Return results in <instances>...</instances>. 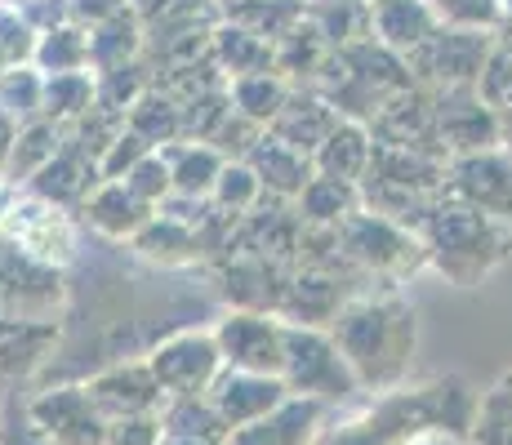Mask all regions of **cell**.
I'll return each mask as SVG.
<instances>
[{
    "label": "cell",
    "instance_id": "6da1fadb",
    "mask_svg": "<svg viewBox=\"0 0 512 445\" xmlns=\"http://www.w3.org/2000/svg\"><path fill=\"white\" fill-rule=\"evenodd\" d=\"M477 392L459 374L397 383L383 392H357L326 410L312 445H406L428 428H446L468 437Z\"/></svg>",
    "mask_w": 512,
    "mask_h": 445
},
{
    "label": "cell",
    "instance_id": "7a4b0ae2",
    "mask_svg": "<svg viewBox=\"0 0 512 445\" xmlns=\"http://www.w3.org/2000/svg\"><path fill=\"white\" fill-rule=\"evenodd\" d=\"M330 339L352 365L361 392H383L410 379V361L419 348L415 303L401 294H352L330 321Z\"/></svg>",
    "mask_w": 512,
    "mask_h": 445
},
{
    "label": "cell",
    "instance_id": "3957f363",
    "mask_svg": "<svg viewBox=\"0 0 512 445\" xmlns=\"http://www.w3.org/2000/svg\"><path fill=\"white\" fill-rule=\"evenodd\" d=\"M423 254L437 263L441 276H450L455 285H477L481 276H490L499 263L508 259V227L486 219V214L468 210V205H441L419 223Z\"/></svg>",
    "mask_w": 512,
    "mask_h": 445
},
{
    "label": "cell",
    "instance_id": "277c9868",
    "mask_svg": "<svg viewBox=\"0 0 512 445\" xmlns=\"http://www.w3.org/2000/svg\"><path fill=\"white\" fill-rule=\"evenodd\" d=\"M281 383L294 397H312L326 405H339L361 392L357 374L343 361V352L334 348L330 330H321V325H290V321H285Z\"/></svg>",
    "mask_w": 512,
    "mask_h": 445
},
{
    "label": "cell",
    "instance_id": "5b68a950",
    "mask_svg": "<svg viewBox=\"0 0 512 445\" xmlns=\"http://www.w3.org/2000/svg\"><path fill=\"white\" fill-rule=\"evenodd\" d=\"M214 343L228 370H250V374H277L285 361V321L268 312H232L214 325Z\"/></svg>",
    "mask_w": 512,
    "mask_h": 445
},
{
    "label": "cell",
    "instance_id": "8992f818",
    "mask_svg": "<svg viewBox=\"0 0 512 445\" xmlns=\"http://www.w3.org/2000/svg\"><path fill=\"white\" fill-rule=\"evenodd\" d=\"M147 370L161 383L165 397H196L214 383V374L223 370V356L214 334L201 330H179L165 343H156V352L147 356Z\"/></svg>",
    "mask_w": 512,
    "mask_h": 445
},
{
    "label": "cell",
    "instance_id": "52a82bcc",
    "mask_svg": "<svg viewBox=\"0 0 512 445\" xmlns=\"http://www.w3.org/2000/svg\"><path fill=\"white\" fill-rule=\"evenodd\" d=\"M450 187H455L459 205L486 214L495 223H512V156L499 147H481V152L455 156L450 165Z\"/></svg>",
    "mask_w": 512,
    "mask_h": 445
},
{
    "label": "cell",
    "instance_id": "ba28073f",
    "mask_svg": "<svg viewBox=\"0 0 512 445\" xmlns=\"http://www.w3.org/2000/svg\"><path fill=\"white\" fill-rule=\"evenodd\" d=\"M406 58L423 76H432L441 89H459V85H477L481 67L490 58V41L481 32H468V27H437Z\"/></svg>",
    "mask_w": 512,
    "mask_h": 445
},
{
    "label": "cell",
    "instance_id": "9c48e42d",
    "mask_svg": "<svg viewBox=\"0 0 512 445\" xmlns=\"http://www.w3.org/2000/svg\"><path fill=\"white\" fill-rule=\"evenodd\" d=\"M27 414H32V423L45 432L49 445H103V437H107V419L94 410L85 383L41 392Z\"/></svg>",
    "mask_w": 512,
    "mask_h": 445
},
{
    "label": "cell",
    "instance_id": "30bf717a",
    "mask_svg": "<svg viewBox=\"0 0 512 445\" xmlns=\"http://www.w3.org/2000/svg\"><path fill=\"white\" fill-rule=\"evenodd\" d=\"M5 232L14 245H23L27 259L54 267V263H67L76 250V236H72V223L67 214L58 210L54 201L45 196H32V201H18L5 210Z\"/></svg>",
    "mask_w": 512,
    "mask_h": 445
},
{
    "label": "cell",
    "instance_id": "8fae6325",
    "mask_svg": "<svg viewBox=\"0 0 512 445\" xmlns=\"http://www.w3.org/2000/svg\"><path fill=\"white\" fill-rule=\"evenodd\" d=\"M205 397L219 410L223 428L236 432V428H245V423L263 419L272 405H281L290 397V388H285L277 374H250V370H228V365H223V370L214 374V383L205 388Z\"/></svg>",
    "mask_w": 512,
    "mask_h": 445
},
{
    "label": "cell",
    "instance_id": "7c38bea8",
    "mask_svg": "<svg viewBox=\"0 0 512 445\" xmlns=\"http://www.w3.org/2000/svg\"><path fill=\"white\" fill-rule=\"evenodd\" d=\"M334 236H343V245H348V259L366 263V267H406L419 259V241L406 232L401 223L383 219V214H361L352 210L348 219L334 227Z\"/></svg>",
    "mask_w": 512,
    "mask_h": 445
},
{
    "label": "cell",
    "instance_id": "4fadbf2b",
    "mask_svg": "<svg viewBox=\"0 0 512 445\" xmlns=\"http://www.w3.org/2000/svg\"><path fill=\"white\" fill-rule=\"evenodd\" d=\"M85 392H90L94 410L103 414V419H130V414H156V410H161V401H165L161 383L152 379L147 361L112 365V370L94 374V379L85 383Z\"/></svg>",
    "mask_w": 512,
    "mask_h": 445
},
{
    "label": "cell",
    "instance_id": "5bb4252c",
    "mask_svg": "<svg viewBox=\"0 0 512 445\" xmlns=\"http://www.w3.org/2000/svg\"><path fill=\"white\" fill-rule=\"evenodd\" d=\"M330 405L312 401V397H285L281 405H272L263 419L245 423V428L228 432V445H312L321 419H326Z\"/></svg>",
    "mask_w": 512,
    "mask_h": 445
},
{
    "label": "cell",
    "instance_id": "9a60e30c",
    "mask_svg": "<svg viewBox=\"0 0 512 445\" xmlns=\"http://www.w3.org/2000/svg\"><path fill=\"white\" fill-rule=\"evenodd\" d=\"M366 18L379 45L392 49V54H410L441 27L428 0H370Z\"/></svg>",
    "mask_w": 512,
    "mask_h": 445
},
{
    "label": "cell",
    "instance_id": "2e32d148",
    "mask_svg": "<svg viewBox=\"0 0 512 445\" xmlns=\"http://www.w3.org/2000/svg\"><path fill=\"white\" fill-rule=\"evenodd\" d=\"M312 165H317L321 178H334V183H357V178H366V165H370V134L361 130L357 121H339L317 143Z\"/></svg>",
    "mask_w": 512,
    "mask_h": 445
},
{
    "label": "cell",
    "instance_id": "e0dca14e",
    "mask_svg": "<svg viewBox=\"0 0 512 445\" xmlns=\"http://www.w3.org/2000/svg\"><path fill=\"white\" fill-rule=\"evenodd\" d=\"M250 170L259 178V187H277V192H303V183L312 178V161L308 152L281 143L277 134L259 138L250 147Z\"/></svg>",
    "mask_w": 512,
    "mask_h": 445
},
{
    "label": "cell",
    "instance_id": "ac0fdd59",
    "mask_svg": "<svg viewBox=\"0 0 512 445\" xmlns=\"http://www.w3.org/2000/svg\"><path fill=\"white\" fill-rule=\"evenodd\" d=\"M468 441L472 445H512V370L499 374V383H490L486 392H477Z\"/></svg>",
    "mask_w": 512,
    "mask_h": 445
},
{
    "label": "cell",
    "instance_id": "d6986e66",
    "mask_svg": "<svg viewBox=\"0 0 512 445\" xmlns=\"http://www.w3.org/2000/svg\"><path fill=\"white\" fill-rule=\"evenodd\" d=\"M90 219L103 227L107 236H134L152 214H147V201H139L125 183H107L90 201Z\"/></svg>",
    "mask_w": 512,
    "mask_h": 445
},
{
    "label": "cell",
    "instance_id": "ffe728a7",
    "mask_svg": "<svg viewBox=\"0 0 512 445\" xmlns=\"http://www.w3.org/2000/svg\"><path fill=\"white\" fill-rule=\"evenodd\" d=\"M161 161H165V170H170V187L183 196L214 192V178L223 170L214 147H179V152H161Z\"/></svg>",
    "mask_w": 512,
    "mask_h": 445
},
{
    "label": "cell",
    "instance_id": "44dd1931",
    "mask_svg": "<svg viewBox=\"0 0 512 445\" xmlns=\"http://www.w3.org/2000/svg\"><path fill=\"white\" fill-rule=\"evenodd\" d=\"M232 98H236L232 107L236 116H245L254 125H268L290 94H285V85L272 72H250V76H232Z\"/></svg>",
    "mask_w": 512,
    "mask_h": 445
},
{
    "label": "cell",
    "instance_id": "7402d4cb",
    "mask_svg": "<svg viewBox=\"0 0 512 445\" xmlns=\"http://www.w3.org/2000/svg\"><path fill=\"white\" fill-rule=\"evenodd\" d=\"M299 196H303V214H308L312 223H334L339 227L352 210H357V187L334 183V178H321V174L308 178Z\"/></svg>",
    "mask_w": 512,
    "mask_h": 445
},
{
    "label": "cell",
    "instance_id": "603a6c76",
    "mask_svg": "<svg viewBox=\"0 0 512 445\" xmlns=\"http://www.w3.org/2000/svg\"><path fill=\"white\" fill-rule=\"evenodd\" d=\"M139 250L147 259H161V263H192L201 254L196 250V236L174 219H147L139 227Z\"/></svg>",
    "mask_w": 512,
    "mask_h": 445
},
{
    "label": "cell",
    "instance_id": "cb8c5ba5",
    "mask_svg": "<svg viewBox=\"0 0 512 445\" xmlns=\"http://www.w3.org/2000/svg\"><path fill=\"white\" fill-rule=\"evenodd\" d=\"M54 152H58V130L54 125H27L23 134L14 138V147H9V165H5V174L14 178H27V174H36L45 161H54Z\"/></svg>",
    "mask_w": 512,
    "mask_h": 445
},
{
    "label": "cell",
    "instance_id": "d4e9b609",
    "mask_svg": "<svg viewBox=\"0 0 512 445\" xmlns=\"http://www.w3.org/2000/svg\"><path fill=\"white\" fill-rule=\"evenodd\" d=\"M41 103H49V116H81L94 103V85L85 72H58L54 81L41 89Z\"/></svg>",
    "mask_w": 512,
    "mask_h": 445
},
{
    "label": "cell",
    "instance_id": "484cf974",
    "mask_svg": "<svg viewBox=\"0 0 512 445\" xmlns=\"http://www.w3.org/2000/svg\"><path fill=\"white\" fill-rule=\"evenodd\" d=\"M437 23L446 27H468V32H481V27H495L504 18V5L499 0H428Z\"/></svg>",
    "mask_w": 512,
    "mask_h": 445
},
{
    "label": "cell",
    "instance_id": "4316f807",
    "mask_svg": "<svg viewBox=\"0 0 512 445\" xmlns=\"http://www.w3.org/2000/svg\"><path fill=\"white\" fill-rule=\"evenodd\" d=\"M219 54L232 76H250V72H268L272 49L254 41V32H219Z\"/></svg>",
    "mask_w": 512,
    "mask_h": 445
},
{
    "label": "cell",
    "instance_id": "83f0119b",
    "mask_svg": "<svg viewBox=\"0 0 512 445\" xmlns=\"http://www.w3.org/2000/svg\"><path fill=\"white\" fill-rule=\"evenodd\" d=\"M36 54H41V63L54 67V76L58 72H81V67L90 63V41H85L81 32H72V27H63V32H49Z\"/></svg>",
    "mask_w": 512,
    "mask_h": 445
},
{
    "label": "cell",
    "instance_id": "f1b7e54d",
    "mask_svg": "<svg viewBox=\"0 0 512 445\" xmlns=\"http://www.w3.org/2000/svg\"><path fill=\"white\" fill-rule=\"evenodd\" d=\"M214 192H219V205H223V210L241 214V210H250L254 196H259L263 187H259V178H254L250 165H223L219 178H214Z\"/></svg>",
    "mask_w": 512,
    "mask_h": 445
},
{
    "label": "cell",
    "instance_id": "f546056e",
    "mask_svg": "<svg viewBox=\"0 0 512 445\" xmlns=\"http://www.w3.org/2000/svg\"><path fill=\"white\" fill-rule=\"evenodd\" d=\"M125 187H130L139 201H161L165 192H170V170H165V161L161 156H152L147 152L143 161H134V170H130V178H125Z\"/></svg>",
    "mask_w": 512,
    "mask_h": 445
},
{
    "label": "cell",
    "instance_id": "4dcf8cb0",
    "mask_svg": "<svg viewBox=\"0 0 512 445\" xmlns=\"http://www.w3.org/2000/svg\"><path fill=\"white\" fill-rule=\"evenodd\" d=\"M161 441V419L156 414H130V419H107L103 445H156Z\"/></svg>",
    "mask_w": 512,
    "mask_h": 445
},
{
    "label": "cell",
    "instance_id": "1f68e13d",
    "mask_svg": "<svg viewBox=\"0 0 512 445\" xmlns=\"http://www.w3.org/2000/svg\"><path fill=\"white\" fill-rule=\"evenodd\" d=\"M406 445H472V441L459 437V432H446V428H428V432H419V437H410Z\"/></svg>",
    "mask_w": 512,
    "mask_h": 445
},
{
    "label": "cell",
    "instance_id": "d6a6232c",
    "mask_svg": "<svg viewBox=\"0 0 512 445\" xmlns=\"http://www.w3.org/2000/svg\"><path fill=\"white\" fill-rule=\"evenodd\" d=\"M156 445H228V441H214V437H174V432H161Z\"/></svg>",
    "mask_w": 512,
    "mask_h": 445
},
{
    "label": "cell",
    "instance_id": "836d02e7",
    "mask_svg": "<svg viewBox=\"0 0 512 445\" xmlns=\"http://www.w3.org/2000/svg\"><path fill=\"white\" fill-rule=\"evenodd\" d=\"M0 445H5V432H0Z\"/></svg>",
    "mask_w": 512,
    "mask_h": 445
},
{
    "label": "cell",
    "instance_id": "e575fe53",
    "mask_svg": "<svg viewBox=\"0 0 512 445\" xmlns=\"http://www.w3.org/2000/svg\"><path fill=\"white\" fill-rule=\"evenodd\" d=\"M321 5H330V0H321Z\"/></svg>",
    "mask_w": 512,
    "mask_h": 445
}]
</instances>
